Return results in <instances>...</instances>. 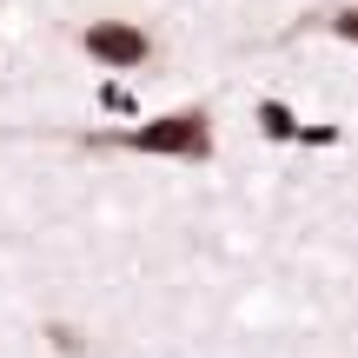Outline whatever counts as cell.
<instances>
[{"mask_svg": "<svg viewBox=\"0 0 358 358\" xmlns=\"http://www.w3.org/2000/svg\"><path fill=\"white\" fill-rule=\"evenodd\" d=\"M345 140V127H332V120H319V127H306V140L299 146H338Z\"/></svg>", "mask_w": 358, "mask_h": 358, "instance_id": "cell-7", "label": "cell"}, {"mask_svg": "<svg viewBox=\"0 0 358 358\" xmlns=\"http://www.w3.org/2000/svg\"><path fill=\"white\" fill-rule=\"evenodd\" d=\"M252 127L266 133L272 146H299V140H306V120H299L279 93H259V100H252Z\"/></svg>", "mask_w": 358, "mask_h": 358, "instance_id": "cell-3", "label": "cell"}, {"mask_svg": "<svg viewBox=\"0 0 358 358\" xmlns=\"http://www.w3.org/2000/svg\"><path fill=\"white\" fill-rule=\"evenodd\" d=\"M325 27H332L345 47H358V7H338V13H325Z\"/></svg>", "mask_w": 358, "mask_h": 358, "instance_id": "cell-5", "label": "cell"}, {"mask_svg": "<svg viewBox=\"0 0 358 358\" xmlns=\"http://www.w3.org/2000/svg\"><path fill=\"white\" fill-rule=\"evenodd\" d=\"M80 53L106 73H133V66L153 60V34L133 20H93V27H80Z\"/></svg>", "mask_w": 358, "mask_h": 358, "instance_id": "cell-2", "label": "cell"}, {"mask_svg": "<svg viewBox=\"0 0 358 358\" xmlns=\"http://www.w3.org/2000/svg\"><path fill=\"white\" fill-rule=\"evenodd\" d=\"M100 106H106V113H140V106H133V93L120 87V80H106V87H100Z\"/></svg>", "mask_w": 358, "mask_h": 358, "instance_id": "cell-6", "label": "cell"}, {"mask_svg": "<svg viewBox=\"0 0 358 358\" xmlns=\"http://www.w3.org/2000/svg\"><path fill=\"white\" fill-rule=\"evenodd\" d=\"M100 146H120V153H146V159H186V166H206L213 159V113L206 106H179V113L140 120V127L113 133Z\"/></svg>", "mask_w": 358, "mask_h": 358, "instance_id": "cell-1", "label": "cell"}, {"mask_svg": "<svg viewBox=\"0 0 358 358\" xmlns=\"http://www.w3.org/2000/svg\"><path fill=\"white\" fill-rule=\"evenodd\" d=\"M47 345L60 352V358H80V352H87V338H80L73 325H47Z\"/></svg>", "mask_w": 358, "mask_h": 358, "instance_id": "cell-4", "label": "cell"}]
</instances>
